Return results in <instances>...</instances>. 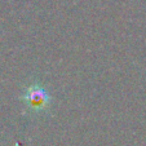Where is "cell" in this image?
Returning a JSON list of instances; mask_svg holds the SVG:
<instances>
[{"label": "cell", "instance_id": "1", "mask_svg": "<svg viewBox=\"0 0 146 146\" xmlns=\"http://www.w3.org/2000/svg\"><path fill=\"white\" fill-rule=\"evenodd\" d=\"M45 94L43 93V92H33L31 94H29V98H30L31 104H33L34 106H41L45 104V100H44Z\"/></svg>", "mask_w": 146, "mask_h": 146}]
</instances>
